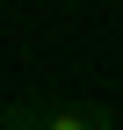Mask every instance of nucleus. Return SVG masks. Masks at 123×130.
<instances>
[{
	"mask_svg": "<svg viewBox=\"0 0 123 130\" xmlns=\"http://www.w3.org/2000/svg\"><path fill=\"white\" fill-rule=\"evenodd\" d=\"M0 130H116V108L101 101H51V94H29V101H14Z\"/></svg>",
	"mask_w": 123,
	"mask_h": 130,
	"instance_id": "f257e3e1",
	"label": "nucleus"
}]
</instances>
